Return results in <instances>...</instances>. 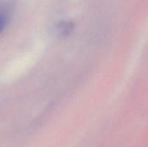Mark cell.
<instances>
[{
    "label": "cell",
    "mask_w": 148,
    "mask_h": 147,
    "mask_svg": "<svg viewBox=\"0 0 148 147\" xmlns=\"http://www.w3.org/2000/svg\"><path fill=\"white\" fill-rule=\"evenodd\" d=\"M73 23H71L70 22L62 21L56 25V32L59 36L64 37L71 33V31L73 30Z\"/></svg>",
    "instance_id": "obj_1"
},
{
    "label": "cell",
    "mask_w": 148,
    "mask_h": 147,
    "mask_svg": "<svg viewBox=\"0 0 148 147\" xmlns=\"http://www.w3.org/2000/svg\"><path fill=\"white\" fill-rule=\"evenodd\" d=\"M7 22H8V16H6V14L3 11L0 10V34L4 29V28L7 24Z\"/></svg>",
    "instance_id": "obj_2"
}]
</instances>
